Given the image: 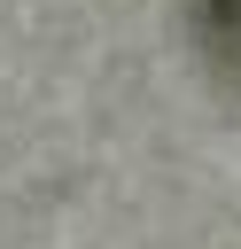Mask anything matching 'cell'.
I'll use <instances>...</instances> for the list:
<instances>
[{
	"label": "cell",
	"instance_id": "1",
	"mask_svg": "<svg viewBox=\"0 0 241 249\" xmlns=\"http://www.w3.org/2000/svg\"><path fill=\"white\" fill-rule=\"evenodd\" d=\"M187 31H194L202 62L241 78V0H187Z\"/></svg>",
	"mask_w": 241,
	"mask_h": 249
}]
</instances>
